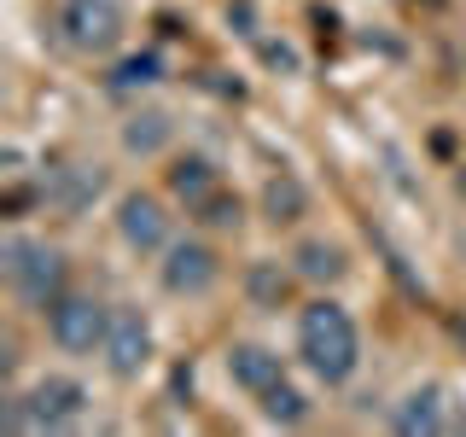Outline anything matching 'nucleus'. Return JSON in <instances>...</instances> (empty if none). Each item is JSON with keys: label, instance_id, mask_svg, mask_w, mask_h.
Returning a JSON list of instances; mask_svg holds the SVG:
<instances>
[{"label": "nucleus", "instance_id": "14", "mask_svg": "<svg viewBox=\"0 0 466 437\" xmlns=\"http://www.w3.org/2000/svg\"><path fill=\"white\" fill-rule=\"evenodd\" d=\"M291 269H298V280H309V286H339L350 274V251L339 239H303L298 251H291Z\"/></svg>", "mask_w": 466, "mask_h": 437}, {"label": "nucleus", "instance_id": "6", "mask_svg": "<svg viewBox=\"0 0 466 437\" xmlns=\"http://www.w3.org/2000/svg\"><path fill=\"white\" fill-rule=\"evenodd\" d=\"M157 286L169 291V298H210L216 286H222V257H216L210 239H198V233H187V239H169L164 262H157Z\"/></svg>", "mask_w": 466, "mask_h": 437}, {"label": "nucleus", "instance_id": "12", "mask_svg": "<svg viewBox=\"0 0 466 437\" xmlns=\"http://www.w3.org/2000/svg\"><path fill=\"white\" fill-rule=\"evenodd\" d=\"M99 187H106V181H99V164L94 169H87V164H58L47 181H41V198L76 216V210H87V204L99 198Z\"/></svg>", "mask_w": 466, "mask_h": 437}, {"label": "nucleus", "instance_id": "5", "mask_svg": "<svg viewBox=\"0 0 466 437\" xmlns=\"http://www.w3.org/2000/svg\"><path fill=\"white\" fill-rule=\"evenodd\" d=\"M390 432L402 437H431V432H466V408L449 385H437V379H426V385H408L397 402H390Z\"/></svg>", "mask_w": 466, "mask_h": 437}, {"label": "nucleus", "instance_id": "19", "mask_svg": "<svg viewBox=\"0 0 466 437\" xmlns=\"http://www.w3.org/2000/svg\"><path fill=\"white\" fill-rule=\"evenodd\" d=\"M193 216H198L204 228H222V233H228V228H239V198H228V193H210V198H204Z\"/></svg>", "mask_w": 466, "mask_h": 437}, {"label": "nucleus", "instance_id": "18", "mask_svg": "<svg viewBox=\"0 0 466 437\" xmlns=\"http://www.w3.org/2000/svg\"><path fill=\"white\" fill-rule=\"evenodd\" d=\"M291 280H298V269H280V262H268V257L245 269V291H251V303H262V310H280L291 298Z\"/></svg>", "mask_w": 466, "mask_h": 437}, {"label": "nucleus", "instance_id": "15", "mask_svg": "<svg viewBox=\"0 0 466 437\" xmlns=\"http://www.w3.org/2000/svg\"><path fill=\"white\" fill-rule=\"evenodd\" d=\"M257 414L268 420V426H286L291 432V426H309V420H315V402H309V391H303V385L274 379V385L257 397Z\"/></svg>", "mask_w": 466, "mask_h": 437}, {"label": "nucleus", "instance_id": "9", "mask_svg": "<svg viewBox=\"0 0 466 437\" xmlns=\"http://www.w3.org/2000/svg\"><path fill=\"white\" fill-rule=\"evenodd\" d=\"M116 239L135 257H164L175 239V216L157 193H123L116 198Z\"/></svg>", "mask_w": 466, "mask_h": 437}, {"label": "nucleus", "instance_id": "1", "mask_svg": "<svg viewBox=\"0 0 466 437\" xmlns=\"http://www.w3.org/2000/svg\"><path fill=\"white\" fill-rule=\"evenodd\" d=\"M298 361L309 368L315 385L339 391L361 368V327L339 298H315L298 310Z\"/></svg>", "mask_w": 466, "mask_h": 437}, {"label": "nucleus", "instance_id": "11", "mask_svg": "<svg viewBox=\"0 0 466 437\" xmlns=\"http://www.w3.org/2000/svg\"><path fill=\"white\" fill-rule=\"evenodd\" d=\"M116 140H123L128 158H164L169 140H175V117L157 111V106H135L123 117V128H116Z\"/></svg>", "mask_w": 466, "mask_h": 437}, {"label": "nucleus", "instance_id": "17", "mask_svg": "<svg viewBox=\"0 0 466 437\" xmlns=\"http://www.w3.org/2000/svg\"><path fill=\"white\" fill-rule=\"evenodd\" d=\"M262 210H268V222H274V228L303 222V216H309V187H303L291 169L268 175V187H262Z\"/></svg>", "mask_w": 466, "mask_h": 437}, {"label": "nucleus", "instance_id": "4", "mask_svg": "<svg viewBox=\"0 0 466 437\" xmlns=\"http://www.w3.org/2000/svg\"><path fill=\"white\" fill-rule=\"evenodd\" d=\"M53 29L70 53L106 58L116 41H123V6H116V0H58Z\"/></svg>", "mask_w": 466, "mask_h": 437}, {"label": "nucleus", "instance_id": "13", "mask_svg": "<svg viewBox=\"0 0 466 437\" xmlns=\"http://www.w3.org/2000/svg\"><path fill=\"white\" fill-rule=\"evenodd\" d=\"M169 193L187 204V210H198L210 193H222V169H216V158H204V152H181L169 164Z\"/></svg>", "mask_w": 466, "mask_h": 437}, {"label": "nucleus", "instance_id": "3", "mask_svg": "<svg viewBox=\"0 0 466 437\" xmlns=\"http://www.w3.org/2000/svg\"><path fill=\"white\" fill-rule=\"evenodd\" d=\"M87 414V391L82 379L70 373H41L29 391H18L6 408V426L12 432H70Z\"/></svg>", "mask_w": 466, "mask_h": 437}, {"label": "nucleus", "instance_id": "2", "mask_svg": "<svg viewBox=\"0 0 466 437\" xmlns=\"http://www.w3.org/2000/svg\"><path fill=\"white\" fill-rule=\"evenodd\" d=\"M0 274H6L12 298H18L24 310H41V315H47L70 286L65 251L47 245V239H35V233H6V245H0Z\"/></svg>", "mask_w": 466, "mask_h": 437}, {"label": "nucleus", "instance_id": "20", "mask_svg": "<svg viewBox=\"0 0 466 437\" xmlns=\"http://www.w3.org/2000/svg\"><path fill=\"white\" fill-rule=\"evenodd\" d=\"M461 193H466V169H461Z\"/></svg>", "mask_w": 466, "mask_h": 437}, {"label": "nucleus", "instance_id": "7", "mask_svg": "<svg viewBox=\"0 0 466 437\" xmlns=\"http://www.w3.org/2000/svg\"><path fill=\"white\" fill-rule=\"evenodd\" d=\"M106 327H111V303H99L94 291H65L47 310V339L65 356H99Z\"/></svg>", "mask_w": 466, "mask_h": 437}, {"label": "nucleus", "instance_id": "10", "mask_svg": "<svg viewBox=\"0 0 466 437\" xmlns=\"http://www.w3.org/2000/svg\"><path fill=\"white\" fill-rule=\"evenodd\" d=\"M228 379L245 397H262L274 379H286V361H280V350H268L257 339H239V344H228Z\"/></svg>", "mask_w": 466, "mask_h": 437}, {"label": "nucleus", "instance_id": "8", "mask_svg": "<svg viewBox=\"0 0 466 437\" xmlns=\"http://www.w3.org/2000/svg\"><path fill=\"white\" fill-rule=\"evenodd\" d=\"M99 361H106V373L116 385H135L152 368V320L135 303H111V327H106V344H99Z\"/></svg>", "mask_w": 466, "mask_h": 437}, {"label": "nucleus", "instance_id": "16", "mask_svg": "<svg viewBox=\"0 0 466 437\" xmlns=\"http://www.w3.org/2000/svg\"><path fill=\"white\" fill-rule=\"evenodd\" d=\"M164 82V53H123L111 65V76H106V94H116V99H128V94H146V87H157Z\"/></svg>", "mask_w": 466, "mask_h": 437}]
</instances>
